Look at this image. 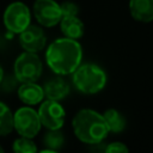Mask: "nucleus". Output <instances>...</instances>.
Returning <instances> with one entry per match:
<instances>
[{
  "instance_id": "1",
  "label": "nucleus",
  "mask_w": 153,
  "mask_h": 153,
  "mask_svg": "<svg viewBox=\"0 0 153 153\" xmlns=\"http://www.w3.org/2000/svg\"><path fill=\"white\" fill-rule=\"evenodd\" d=\"M81 45L76 39L67 37L55 39L45 51L47 65L57 75L72 74L81 63Z\"/></svg>"
},
{
  "instance_id": "2",
  "label": "nucleus",
  "mask_w": 153,
  "mask_h": 153,
  "mask_svg": "<svg viewBox=\"0 0 153 153\" xmlns=\"http://www.w3.org/2000/svg\"><path fill=\"white\" fill-rule=\"evenodd\" d=\"M75 136L84 143L98 145L108 136V127L103 115L92 109H81L72 121Z\"/></svg>"
},
{
  "instance_id": "3",
  "label": "nucleus",
  "mask_w": 153,
  "mask_h": 153,
  "mask_svg": "<svg viewBox=\"0 0 153 153\" xmlns=\"http://www.w3.org/2000/svg\"><path fill=\"white\" fill-rule=\"evenodd\" d=\"M72 74L74 86L85 94L98 93L106 84L105 72L94 63H80Z\"/></svg>"
},
{
  "instance_id": "4",
  "label": "nucleus",
  "mask_w": 153,
  "mask_h": 153,
  "mask_svg": "<svg viewBox=\"0 0 153 153\" xmlns=\"http://www.w3.org/2000/svg\"><path fill=\"white\" fill-rule=\"evenodd\" d=\"M14 76L20 82H36L42 75L43 65L37 53L24 51L14 61Z\"/></svg>"
},
{
  "instance_id": "5",
  "label": "nucleus",
  "mask_w": 153,
  "mask_h": 153,
  "mask_svg": "<svg viewBox=\"0 0 153 153\" xmlns=\"http://www.w3.org/2000/svg\"><path fill=\"white\" fill-rule=\"evenodd\" d=\"M2 20L10 32L20 33L31 24V11L24 2L13 1L5 8Z\"/></svg>"
},
{
  "instance_id": "6",
  "label": "nucleus",
  "mask_w": 153,
  "mask_h": 153,
  "mask_svg": "<svg viewBox=\"0 0 153 153\" xmlns=\"http://www.w3.org/2000/svg\"><path fill=\"white\" fill-rule=\"evenodd\" d=\"M41 121L35 109L22 106L13 114V129L24 137H35L41 130Z\"/></svg>"
},
{
  "instance_id": "7",
  "label": "nucleus",
  "mask_w": 153,
  "mask_h": 153,
  "mask_svg": "<svg viewBox=\"0 0 153 153\" xmlns=\"http://www.w3.org/2000/svg\"><path fill=\"white\" fill-rule=\"evenodd\" d=\"M37 114H38L41 124L45 127L48 130L61 129L65 123L66 111L63 106L56 100L47 99L44 102H41Z\"/></svg>"
},
{
  "instance_id": "8",
  "label": "nucleus",
  "mask_w": 153,
  "mask_h": 153,
  "mask_svg": "<svg viewBox=\"0 0 153 153\" xmlns=\"http://www.w3.org/2000/svg\"><path fill=\"white\" fill-rule=\"evenodd\" d=\"M32 12L38 24L45 27L55 26L62 18L60 4L55 0H35Z\"/></svg>"
},
{
  "instance_id": "9",
  "label": "nucleus",
  "mask_w": 153,
  "mask_h": 153,
  "mask_svg": "<svg viewBox=\"0 0 153 153\" xmlns=\"http://www.w3.org/2000/svg\"><path fill=\"white\" fill-rule=\"evenodd\" d=\"M19 43L24 51L38 53L45 47L47 37L41 26L30 24L19 33Z\"/></svg>"
},
{
  "instance_id": "10",
  "label": "nucleus",
  "mask_w": 153,
  "mask_h": 153,
  "mask_svg": "<svg viewBox=\"0 0 153 153\" xmlns=\"http://www.w3.org/2000/svg\"><path fill=\"white\" fill-rule=\"evenodd\" d=\"M18 97L20 102L26 105L39 104L44 98L43 87L36 82H22L18 87Z\"/></svg>"
},
{
  "instance_id": "11",
  "label": "nucleus",
  "mask_w": 153,
  "mask_h": 153,
  "mask_svg": "<svg viewBox=\"0 0 153 153\" xmlns=\"http://www.w3.org/2000/svg\"><path fill=\"white\" fill-rule=\"evenodd\" d=\"M129 11L135 20L149 23L153 20V0H129Z\"/></svg>"
},
{
  "instance_id": "12",
  "label": "nucleus",
  "mask_w": 153,
  "mask_h": 153,
  "mask_svg": "<svg viewBox=\"0 0 153 153\" xmlns=\"http://www.w3.org/2000/svg\"><path fill=\"white\" fill-rule=\"evenodd\" d=\"M43 92L47 99L59 102L69 93V86L65 79H62L61 76H56L45 82L43 87Z\"/></svg>"
},
{
  "instance_id": "13",
  "label": "nucleus",
  "mask_w": 153,
  "mask_h": 153,
  "mask_svg": "<svg viewBox=\"0 0 153 153\" xmlns=\"http://www.w3.org/2000/svg\"><path fill=\"white\" fill-rule=\"evenodd\" d=\"M60 29L65 37L72 38V39H78L82 37L85 26L81 19L78 18V16H71V17H62L60 20Z\"/></svg>"
},
{
  "instance_id": "14",
  "label": "nucleus",
  "mask_w": 153,
  "mask_h": 153,
  "mask_svg": "<svg viewBox=\"0 0 153 153\" xmlns=\"http://www.w3.org/2000/svg\"><path fill=\"white\" fill-rule=\"evenodd\" d=\"M104 121L106 123L108 130L111 133H121L124 130L127 121L124 116L116 109H108L103 114Z\"/></svg>"
},
{
  "instance_id": "15",
  "label": "nucleus",
  "mask_w": 153,
  "mask_h": 153,
  "mask_svg": "<svg viewBox=\"0 0 153 153\" xmlns=\"http://www.w3.org/2000/svg\"><path fill=\"white\" fill-rule=\"evenodd\" d=\"M12 130H13V114L4 102H0V136L8 135Z\"/></svg>"
},
{
  "instance_id": "16",
  "label": "nucleus",
  "mask_w": 153,
  "mask_h": 153,
  "mask_svg": "<svg viewBox=\"0 0 153 153\" xmlns=\"http://www.w3.org/2000/svg\"><path fill=\"white\" fill-rule=\"evenodd\" d=\"M43 142L48 149L59 151L65 143V136L60 129H49L43 137Z\"/></svg>"
},
{
  "instance_id": "17",
  "label": "nucleus",
  "mask_w": 153,
  "mask_h": 153,
  "mask_svg": "<svg viewBox=\"0 0 153 153\" xmlns=\"http://www.w3.org/2000/svg\"><path fill=\"white\" fill-rule=\"evenodd\" d=\"M13 153H38L36 143L30 137L20 136L13 141L12 145Z\"/></svg>"
},
{
  "instance_id": "18",
  "label": "nucleus",
  "mask_w": 153,
  "mask_h": 153,
  "mask_svg": "<svg viewBox=\"0 0 153 153\" xmlns=\"http://www.w3.org/2000/svg\"><path fill=\"white\" fill-rule=\"evenodd\" d=\"M60 10H61L62 17L78 16V12H79L78 5L72 2V1H63L62 4H60Z\"/></svg>"
},
{
  "instance_id": "19",
  "label": "nucleus",
  "mask_w": 153,
  "mask_h": 153,
  "mask_svg": "<svg viewBox=\"0 0 153 153\" xmlns=\"http://www.w3.org/2000/svg\"><path fill=\"white\" fill-rule=\"evenodd\" d=\"M104 153H129V149L123 142L115 141L105 146Z\"/></svg>"
},
{
  "instance_id": "20",
  "label": "nucleus",
  "mask_w": 153,
  "mask_h": 153,
  "mask_svg": "<svg viewBox=\"0 0 153 153\" xmlns=\"http://www.w3.org/2000/svg\"><path fill=\"white\" fill-rule=\"evenodd\" d=\"M38 153H59V152H57V151H53V149L45 148V149H43V151H41V152H38Z\"/></svg>"
},
{
  "instance_id": "21",
  "label": "nucleus",
  "mask_w": 153,
  "mask_h": 153,
  "mask_svg": "<svg viewBox=\"0 0 153 153\" xmlns=\"http://www.w3.org/2000/svg\"><path fill=\"white\" fill-rule=\"evenodd\" d=\"M2 80H4V69H2V67L0 65V84L2 82Z\"/></svg>"
},
{
  "instance_id": "22",
  "label": "nucleus",
  "mask_w": 153,
  "mask_h": 153,
  "mask_svg": "<svg viewBox=\"0 0 153 153\" xmlns=\"http://www.w3.org/2000/svg\"><path fill=\"white\" fill-rule=\"evenodd\" d=\"M0 153H5V151H4V148L0 146Z\"/></svg>"
}]
</instances>
